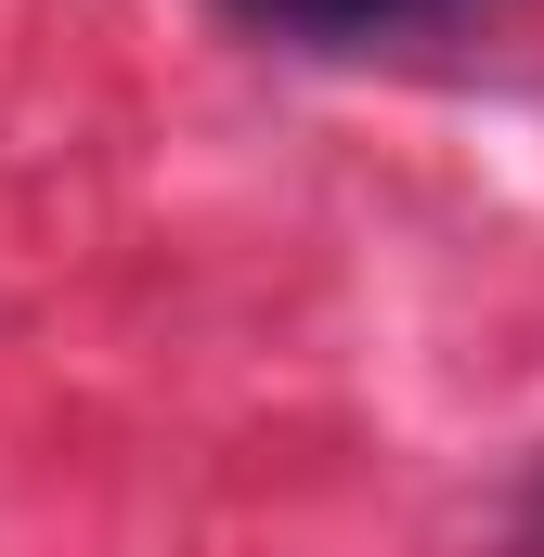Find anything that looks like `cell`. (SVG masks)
Here are the masks:
<instances>
[{
  "mask_svg": "<svg viewBox=\"0 0 544 557\" xmlns=\"http://www.w3.org/2000/svg\"><path fill=\"white\" fill-rule=\"evenodd\" d=\"M247 26H272V39H311V52H350V39H403V26H428V13H454V0H234Z\"/></svg>",
  "mask_w": 544,
  "mask_h": 557,
  "instance_id": "obj_1",
  "label": "cell"
}]
</instances>
